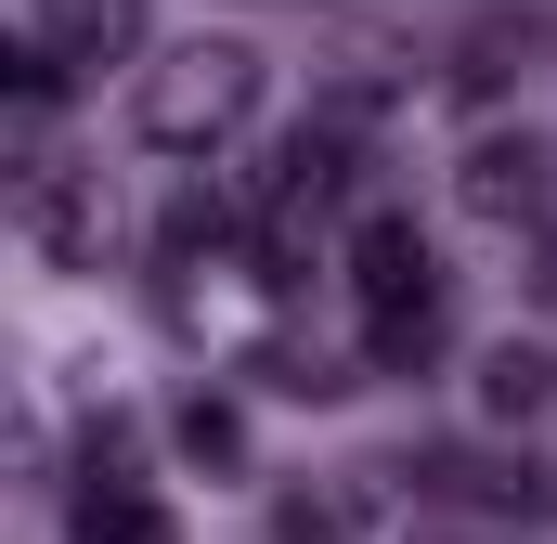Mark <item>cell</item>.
I'll use <instances>...</instances> for the list:
<instances>
[{
  "label": "cell",
  "instance_id": "1",
  "mask_svg": "<svg viewBox=\"0 0 557 544\" xmlns=\"http://www.w3.org/2000/svg\"><path fill=\"white\" fill-rule=\"evenodd\" d=\"M260 91H273V65L247 52V39H182V52H156L131 91V131L156 156H221V143L260 118Z\"/></svg>",
  "mask_w": 557,
  "mask_h": 544
},
{
  "label": "cell",
  "instance_id": "2",
  "mask_svg": "<svg viewBox=\"0 0 557 544\" xmlns=\"http://www.w3.org/2000/svg\"><path fill=\"white\" fill-rule=\"evenodd\" d=\"M13 208H26V247L65 272H104V247H117V182L104 169H78V156H39L26 182H13Z\"/></svg>",
  "mask_w": 557,
  "mask_h": 544
},
{
  "label": "cell",
  "instance_id": "3",
  "mask_svg": "<svg viewBox=\"0 0 557 544\" xmlns=\"http://www.w3.org/2000/svg\"><path fill=\"white\" fill-rule=\"evenodd\" d=\"M454 195H467V221H493V234H545L557 221V143L545 131H480L467 169H454Z\"/></svg>",
  "mask_w": 557,
  "mask_h": 544
},
{
  "label": "cell",
  "instance_id": "4",
  "mask_svg": "<svg viewBox=\"0 0 557 544\" xmlns=\"http://www.w3.org/2000/svg\"><path fill=\"white\" fill-rule=\"evenodd\" d=\"M350 285H363V324H403V311H441V260L403 208H363L350 221Z\"/></svg>",
  "mask_w": 557,
  "mask_h": 544
},
{
  "label": "cell",
  "instance_id": "5",
  "mask_svg": "<svg viewBox=\"0 0 557 544\" xmlns=\"http://www.w3.org/2000/svg\"><path fill=\"white\" fill-rule=\"evenodd\" d=\"M143 26H156L143 0H52V13H39V52H52V65H131Z\"/></svg>",
  "mask_w": 557,
  "mask_h": 544
},
{
  "label": "cell",
  "instance_id": "6",
  "mask_svg": "<svg viewBox=\"0 0 557 544\" xmlns=\"http://www.w3.org/2000/svg\"><path fill=\"white\" fill-rule=\"evenodd\" d=\"M545 403H557V350L545 337H493V350H480V415L519 428V415H545Z\"/></svg>",
  "mask_w": 557,
  "mask_h": 544
},
{
  "label": "cell",
  "instance_id": "7",
  "mask_svg": "<svg viewBox=\"0 0 557 544\" xmlns=\"http://www.w3.org/2000/svg\"><path fill=\"white\" fill-rule=\"evenodd\" d=\"M78 544H182V532H169V506H156L143 480H104V467H91V480H78Z\"/></svg>",
  "mask_w": 557,
  "mask_h": 544
},
{
  "label": "cell",
  "instance_id": "8",
  "mask_svg": "<svg viewBox=\"0 0 557 544\" xmlns=\"http://www.w3.org/2000/svg\"><path fill=\"white\" fill-rule=\"evenodd\" d=\"M363 532H376V480H363V467L285 506V544H363Z\"/></svg>",
  "mask_w": 557,
  "mask_h": 544
},
{
  "label": "cell",
  "instance_id": "9",
  "mask_svg": "<svg viewBox=\"0 0 557 544\" xmlns=\"http://www.w3.org/2000/svg\"><path fill=\"white\" fill-rule=\"evenodd\" d=\"M182 454H195V467H234V454H247V415L195 390V403H182Z\"/></svg>",
  "mask_w": 557,
  "mask_h": 544
},
{
  "label": "cell",
  "instance_id": "10",
  "mask_svg": "<svg viewBox=\"0 0 557 544\" xmlns=\"http://www.w3.org/2000/svg\"><path fill=\"white\" fill-rule=\"evenodd\" d=\"M545 285H557V247H545Z\"/></svg>",
  "mask_w": 557,
  "mask_h": 544
}]
</instances>
